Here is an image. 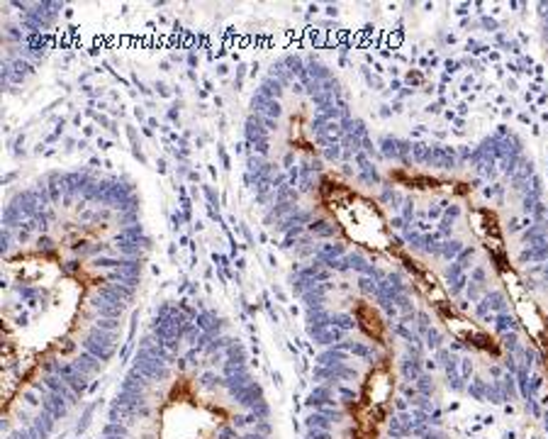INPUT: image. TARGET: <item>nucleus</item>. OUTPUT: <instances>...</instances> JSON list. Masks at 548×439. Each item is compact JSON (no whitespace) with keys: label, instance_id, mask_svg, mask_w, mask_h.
I'll return each mask as SVG.
<instances>
[{"label":"nucleus","instance_id":"obj_34","mask_svg":"<svg viewBox=\"0 0 548 439\" xmlns=\"http://www.w3.org/2000/svg\"><path fill=\"white\" fill-rule=\"evenodd\" d=\"M341 154H344L341 144H336V147H327V149H324V159H329V161H339L341 159Z\"/></svg>","mask_w":548,"mask_h":439},{"label":"nucleus","instance_id":"obj_13","mask_svg":"<svg viewBox=\"0 0 548 439\" xmlns=\"http://www.w3.org/2000/svg\"><path fill=\"white\" fill-rule=\"evenodd\" d=\"M463 251V244L458 239H446L441 244V256L446 259V261H456V256Z\"/></svg>","mask_w":548,"mask_h":439},{"label":"nucleus","instance_id":"obj_2","mask_svg":"<svg viewBox=\"0 0 548 439\" xmlns=\"http://www.w3.org/2000/svg\"><path fill=\"white\" fill-rule=\"evenodd\" d=\"M307 232L312 235L314 239H334L339 235V230L334 225H329V220H324V217H314L312 222L307 225Z\"/></svg>","mask_w":548,"mask_h":439},{"label":"nucleus","instance_id":"obj_54","mask_svg":"<svg viewBox=\"0 0 548 439\" xmlns=\"http://www.w3.org/2000/svg\"><path fill=\"white\" fill-rule=\"evenodd\" d=\"M98 122H100V124H103V127H105V129H110V132H115V124H112V122L108 120V118H98Z\"/></svg>","mask_w":548,"mask_h":439},{"label":"nucleus","instance_id":"obj_10","mask_svg":"<svg viewBox=\"0 0 548 439\" xmlns=\"http://www.w3.org/2000/svg\"><path fill=\"white\" fill-rule=\"evenodd\" d=\"M378 144H380V152H383L385 159L400 161V139H395V137H383Z\"/></svg>","mask_w":548,"mask_h":439},{"label":"nucleus","instance_id":"obj_37","mask_svg":"<svg viewBox=\"0 0 548 439\" xmlns=\"http://www.w3.org/2000/svg\"><path fill=\"white\" fill-rule=\"evenodd\" d=\"M412 217H414V205H412V200H404V207H402V220H404V225H407Z\"/></svg>","mask_w":548,"mask_h":439},{"label":"nucleus","instance_id":"obj_16","mask_svg":"<svg viewBox=\"0 0 548 439\" xmlns=\"http://www.w3.org/2000/svg\"><path fill=\"white\" fill-rule=\"evenodd\" d=\"M297 200H300V191H295V188L288 186V183L275 191V202H297Z\"/></svg>","mask_w":548,"mask_h":439},{"label":"nucleus","instance_id":"obj_4","mask_svg":"<svg viewBox=\"0 0 548 439\" xmlns=\"http://www.w3.org/2000/svg\"><path fill=\"white\" fill-rule=\"evenodd\" d=\"M521 239H524L526 246L544 244V241H548V227L546 225H529V230L521 235Z\"/></svg>","mask_w":548,"mask_h":439},{"label":"nucleus","instance_id":"obj_20","mask_svg":"<svg viewBox=\"0 0 548 439\" xmlns=\"http://www.w3.org/2000/svg\"><path fill=\"white\" fill-rule=\"evenodd\" d=\"M521 163H524V157H521V154H511V157H507V159L502 161V171H505L507 176H514Z\"/></svg>","mask_w":548,"mask_h":439},{"label":"nucleus","instance_id":"obj_50","mask_svg":"<svg viewBox=\"0 0 548 439\" xmlns=\"http://www.w3.org/2000/svg\"><path fill=\"white\" fill-rule=\"evenodd\" d=\"M531 271H534V274H544V276H546V280H548V261H546V264H539V266H536V269H531Z\"/></svg>","mask_w":548,"mask_h":439},{"label":"nucleus","instance_id":"obj_3","mask_svg":"<svg viewBox=\"0 0 548 439\" xmlns=\"http://www.w3.org/2000/svg\"><path fill=\"white\" fill-rule=\"evenodd\" d=\"M519 261H521V264H529V261H541V264H546L548 261V241L536 244V246H526V249L519 254Z\"/></svg>","mask_w":548,"mask_h":439},{"label":"nucleus","instance_id":"obj_8","mask_svg":"<svg viewBox=\"0 0 548 439\" xmlns=\"http://www.w3.org/2000/svg\"><path fill=\"white\" fill-rule=\"evenodd\" d=\"M283 64H285V69L292 74V76H300V79H305L307 76V64L297 56V54H288V56H283Z\"/></svg>","mask_w":548,"mask_h":439},{"label":"nucleus","instance_id":"obj_30","mask_svg":"<svg viewBox=\"0 0 548 439\" xmlns=\"http://www.w3.org/2000/svg\"><path fill=\"white\" fill-rule=\"evenodd\" d=\"M427 152H429V147H424V144H412V161L424 163V161H427Z\"/></svg>","mask_w":548,"mask_h":439},{"label":"nucleus","instance_id":"obj_25","mask_svg":"<svg viewBox=\"0 0 548 439\" xmlns=\"http://www.w3.org/2000/svg\"><path fill=\"white\" fill-rule=\"evenodd\" d=\"M263 163H266V159L263 157H258V154H251L249 159H246V173H258L261 168H263Z\"/></svg>","mask_w":548,"mask_h":439},{"label":"nucleus","instance_id":"obj_29","mask_svg":"<svg viewBox=\"0 0 548 439\" xmlns=\"http://www.w3.org/2000/svg\"><path fill=\"white\" fill-rule=\"evenodd\" d=\"M497 327H500V329H514V327H516V319H514V315H509V313H500V315H497Z\"/></svg>","mask_w":548,"mask_h":439},{"label":"nucleus","instance_id":"obj_21","mask_svg":"<svg viewBox=\"0 0 548 439\" xmlns=\"http://www.w3.org/2000/svg\"><path fill=\"white\" fill-rule=\"evenodd\" d=\"M424 237H427V235H422V232H409V230H404V235H402V239L407 241L412 249H424Z\"/></svg>","mask_w":548,"mask_h":439},{"label":"nucleus","instance_id":"obj_58","mask_svg":"<svg viewBox=\"0 0 548 439\" xmlns=\"http://www.w3.org/2000/svg\"><path fill=\"white\" fill-rule=\"evenodd\" d=\"M244 439H261L258 435H249V437H244Z\"/></svg>","mask_w":548,"mask_h":439},{"label":"nucleus","instance_id":"obj_39","mask_svg":"<svg viewBox=\"0 0 548 439\" xmlns=\"http://www.w3.org/2000/svg\"><path fill=\"white\" fill-rule=\"evenodd\" d=\"M295 249H297L295 254H297L300 259H305V256H317V246H314V244H310V246H295Z\"/></svg>","mask_w":548,"mask_h":439},{"label":"nucleus","instance_id":"obj_41","mask_svg":"<svg viewBox=\"0 0 548 439\" xmlns=\"http://www.w3.org/2000/svg\"><path fill=\"white\" fill-rule=\"evenodd\" d=\"M0 249H2V254H7V249H10V230H7V227H5L2 235H0Z\"/></svg>","mask_w":548,"mask_h":439},{"label":"nucleus","instance_id":"obj_28","mask_svg":"<svg viewBox=\"0 0 548 439\" xmlns=\"http://www.w3.org/2000/svg\"><path fill=\"white\" fill-rule=\"evenodd\" d=\"M266 105H268V98H266V95H261V93L256 90V93L251 95V110H254V113H263V108H266Z\"/></svg>","mask_w":548,"mask_h":439},{"label":"nucleus","instance_id":"obj_36","mask_svg":"<svg viewBox=\"0 0 548 439\" xmlns=\"http://www.w3.org/2000/svg\"><path fill=\"white\" fill-rule=\"evenodd\" d=\"M105 435H108V437H124V435H127V430H124L122 425H117V422H115V425L105 427Z\"/></svg>","mask_w":548,"mask_h":439},{"label":"nucleus","instance_id":"obj_27","mask_svg":"<svg viewBox=\"0 0 548 439\" xmlns=\"http://www.w3.org/2000/svg\"><path fill=\"white\" fill-rule=\"evenodd\" d=\"M95 327H98V329H103V332H117V329H119V319L100 318L98 322H95Z\"/></svg>","mask_w":548,"mask_h":439},{"label":"nucleus","instance_id":"obj_11","mask_svg":"<svg viewBox=\"0 0 548 439\" xmlns=\"http://www.w3.org/2000/svg\"><path fill=\"white\" fill-rule=\"evenodd\" d=\"M482 305H485V308H492V310H497V313H507V300H505V295H502L500 290L485 293Z\"/></svg>","mask_w":548,"mask_h":439},{"label":"nucleus","instance_id":"obj_12","mask_svg":"<svg viewBox=\"0 0 548 439\" xmlns=\"http://www.w3.org/2000/svg\"><path fill=\"white\" fill-rule=\"evenodd\" d=\"M100 363H103V361L95 359L93 354H88V352H85V354L76 361V368H78L80 373H95V371L100 368Z\"/></svg>","mask_w":548,"mask_h":439},{"label":"nucleus","instance_id":"obj_57","mask_svg":"<svg viewBox=\"0 0 548 439\" xmlns=\"http://www.w3.org/2000/svg\"><path fill=\"white\" fill-rule=\"evenodd\" d=\"M285 168H292V154H285Z\"/></svg>","mask_w":548,"mask_h":439},{"label":"nucleus","instance_id":"obj_32","mask_svg":"<svg viewBox=\"0 0 548 439\" xmlns=\"http://www.w3.org/2000/svg\"><path fill=\"white\" fill-rule=\"evenodd\" d=\"M468 283H470V279H468V276H466V274H463V276H461V279L451 280V295H458V293H461V290H463V288H468Z\"/></svg>","mask_w":548,"mask_h":439},{"label":"nucleus","instance_id":"obj_7","mask_svg":"<svg viewBox=\"0 0 548 439\" xmlns=\"http://www.w3.org/2000/svg\"><path fill=\"white\" fill-rule=\"evenodd\" d=\"M317 254H324V256H329V259H344L349 251H346V246L341 244V241H324V244H319L317 246Z\"/></svg>","mask_w":548,"mask_h":439},{"label":"nucleus","instance_id":"obj_56","mask_svg":"<svg viewBox=\"0 0 548 439\" xmlns=\"http://www.w3.org/2000/svg\"><path fill=\"white\" fill-rule=\"evenodd\" d=\"M407 80H409V83H422V76H419V74H409Z\"/></svg>","mask_w":548,"mask_h":439},{"label":"nucleus","instance_id":"obj_6","mask_svg":"<svg viewBox=\"0 0 548 439\" xmlns=\"http://www.w3.org/2000/svg\"><path fill=\"white\" fill-rule=\"evenodd\" d=\"M305 69H307V76H310V79H314V80H319V83L334 79V76H331V71H329V69H327L322 61H317L314 56H310V59H307V66H305Z\"/></svg>","mask_w":548,"mask_h":439},{"label":"nucleus","instance_id":"obj_5","mask_svg":"<svg viewBox=\"0 0 548 439\" xmlns=\"http://www.w3.org/2000/svg\"><path fill=\"white\" fill-rule=\"evenodd\" d=\"M283 83L278 79H273V76H266V79L261 80V88H258V93L261 95H266L268 100H280V95H283Z\"/></svg>","mask_w":548,"mask_h":439},{"label":"nucleus","instance_id":"obj_35","mask_svg":"<svg viewBox=\"0 0 548 439\" xmlns=\"http://www.w3.org/2000/svg\"><path fill=\"white\" fill-rule=\"evenodd\" d=\"M466 293H468L470 303H475V300H480V295H482V285H477V283H468Z\"/></svg>","mask_w":548,"mask_h":439},{"label":"nucleus","instance_id":"obj_17","mask_svg":"<svg viewBox=\"0 0 548 439\" xmlns=\"http://www.w3.org/2000/svg\"><path fill=\"white\" fill-rule=\"evenodd\" d=\"M98 313H100V318H110V319H117L122 315V310H124V305H103V303H90Z\"/></svg>","mask_w":548,"mask_h":439},{"label":"nucleus","instance_id":"obj_55","mask_svg":"<svg viewBox=\"0 0 548 439\" xmlns=\"http://www.w3.org/2000/svg\"><path fill=\"white\" fill-rule=\"evenodd\" d=\"M310 439H329V435H327V432H310Z\"/></svg>","mask_w":548,"mask_h":439},{"label":"nucleus","instance_id":"obj_51","mask_svg":"<svg viewBox=\"0 0 548 439\" xmlns=\"http://www.w3.org/2000/svg\"><path fill=\"white\" fill-rule=\"evenodd\" d=\"M202 191H205V196H207V200H210V202H212V205H215V202H217V196H215V191H212V188H210V186H205V188H202Z\"/></svg>","mask_w":548,"mask_h":439},{"label":"nucleus","instance_id":"obj_46","mask_svg":"<svg viewBox=\"0 0 548 439\" xmlns=\"http://www.w3.org/2000/svg\"><path fill=\"white\" fill-rule=\"evenodd\" d=\"M134 402H137V405H144V398H142V396H134ZM127 402H129V396H119L117 398V405H127Z\"/></svg>","mask_w":548,"mask_h":439},{"label":"nucleus","instance_id":"obj_24","mask_svg":"<svg viewBox=\"0 0 548 439\" xmlns=\"http://www.w3.org/2000/svg\"><path fill=\"white\" fill-rule=\"evenodd\" d=\"M466 271H463V266L461 264H456V261H451L448 266H446V271H443V276H446V280L451 283V280H456V279H461Z\"/></svg>","mask_w":548,"mask_h":439},{"label":"nucleus","instance_id":"obj_18","mask_svg":"<svg viewBox=\"0 0 548 439\" xmlns=\"http://www.w3.org/2000/svg\"><path fill=\"white\" fill-rule=\"evenodd\" d=\"M358 181L365 183V186H378L380 183V173L375 171V166H368V168L358 171Z\"/></svg>","mask_w":548,"mask_h":439},{"label":"nucleus","instance_id":"obj_45","mask_svg":"<svg viewBox=\"0 0 548 439\" xmlns=\"http://www.w3.org/2000/svg\"><path fill=\"white\" fill-rule=\"evenodd\" d=\"M261 124H263L268 132H275V129H278V120H273V118H266V115H261Z\"/></svg>","mask_w":548,"mask_h":439},{"label":"nucleus","instance_id":"obj_19","mask_svg":"<svg viewBox=\"0 0 548 439\" xmlns=\"http://www.w3.org/2000/svg\"><path fill=\"white\" fill-rule=\"evenodd\" d=\"M144 237V227L137 222V225H129V227H124L122 232H119L117 237H115V241L117 239H142Z\"/></svg>","mask_w":548,"mask_h":439},{"label":"nucleus","instance_id":"obj_26","mask_svg":"<svg viewBox=\"0 0 548 439\" xmlns=\"http://www.w3.org/2000/svg\"><path fill=\"white\" fill-rule=\"evenodd\" d=\"M473 256H475V249H473V246H463V251L456 256V264H461L463 271H466L470 266V261H473Z\"/></svg>","mask_w":548,"mask_h":439},{"label":"nucleus","instance_id":"obj_1","mask_svg":"<svg viewBox=\"0 0 548 439\" xmlns=\"http://www.w3.org/2000/svg\"><path fill=\"white\" fill-rule=\"evenodd\" d=\"M244 132H246V142H249L251 147L258 144V142H266V139H268V129L261 124V115H258V113H251V115L246 118Z\"/></svg>","mask_w":548,"mask_h":439},{"label":"nucleus","instance_id":"obj_53","mask_svg":"<svg viewBox=\"0 0 548 439\" xmlns=\"http://www.w3.org/2000/svg\"><path fill=\"white\" fill-rule=\"evenodd\" d=\"M20 295H25V298H35L37 290H35V288H20Z\"/></svg>","mask_w":548,"mask_h":439},{"label":"nucleus","instance_id":"obj_22","mask_svg":"<svg viewBox=\"0 0 548 439\" xmlns=\"http://www.w3.org/2000/svg\"><path fill=\"white\" fill-rule=\"evenodd\" d=\"M358 288H361L365 295H378V283L370 279V276H361V279H358Z\"/></svg>","mask_w":548,"mask_h":439},{"label":"nucleus","instance_id":"obj_38","mask_svg":"<svg viewBox=\"0 0 548 439\" xmlns=\"http://www.w3.org/2000/svg\"><path fill=\"white\" fill-rule=\"evenodd\" d=\"M127 222H139V210H129V212H124L122 217H119V225H127Z\"/></svg>","mask_w":548,"mask_h":439},{"label":"nucleus","instance_id":"obj_42","mask_svg":"<svg viewBox=\"0 0 548 439\" xmlns=\"http://www.w3.org/2000/svg\"><path fill=\"white\" fill-rule=\"evenodd\" d=\"M254 152H256L258 157H266V154L271 152V144H268V139H266V142H258V144H254Z\"/></svg>","mask_w":548,"mask_h":439},{"label":"nucleus","instance_id":"obj_48","mask_svg":"<svg viewBox=\"0 0 548 439\" xmlns=\"http://www.w3.org/2000/svg\"><path fill=\"white\" fill-rule=\"evenodd\" d=\"M7 40H12V41H20L22 40V35L15 30V27H7Z\"/></svg>","mask_w":548,"mask_h":439},{"label":"nucleus","instance_id":"obj_23","mask_svg":"<svg viewBox=\"0 0 548 439\" xmlns=\"http://www.w3.org/2000/svg\"><path fill=\"white\" fill-rule=\"evenodd\" d=\"M258 115H266V118H273V120H278V118L283 115L280 100H268V105H266V108H263V113H258Z\"/></svg>","mask_w":548,"mask_h":439},{"label":"nucleus","instance_id":"obj_40","mask_svg":"<svg viewBox=\"0 0 548 439\" xmlns=\"http://www.w3.org/2000/svg\"><path fill=\"white\" fill-rule=\"evenodd\" d=\"M37 246H39V251H46V254H51V251H54V241L49 239V237H39Z\"/></svg>","mask_w":548,"mask_h":439},{"label":"nucleus","instance_id":"obj_31","mask_svg":"<svg viewBox=\"0 0 548 439\" xmlns=\"http://www.w3.org/2000/svg\"><path fill=\"white\" fill-rule=\"evenodd\" d=\"M470 283H477V285H482L485 279H487V271H485V266H475L473 271H470Z\"/></svg>","mask_w":548,"mask_h":439},{"label":"nucleus","instance_id":"obj_49","mask_svg":"<svg viewBox=\"0 0 548 439\" xmlns=\"http://www.w3.org/2000/svg\"><path fill=\"white\" fill-rule=\"evenodd\" d=\"M480 25H482V27H487V30H497V22H495V20H490V17H482V20H480Z\"/></svg>","mask_w":548,"mask_h":439},{"label":"nucleus","instance_id":"obj_43","mask_svg":"<svg viewBox=\"0 0 548 439\" xmlns=\"http://www.w3.org/2000/svg\"><path fill=\"white\" fill-rule=\"evenodd\" d=\"M443 215L451 217V220H458V217H461V205H448V207L443 210Z\"/></svg>","mask_w":548,"mask_h":439},{"label":"nucleus","instance_id":"obj_52","mask_svg":"<svg viewBox=\"0 0 548 439\" xmlns=\"http://www.w3.org/2000/svg\"><path fill=\"white\" fill-rule=\"evenodd\" d=\"M519 230H521L519 220H516V217H511V220H509V232H519Z\"/></svg>","mask_w":548,"mask_h":439},{"label":"nucleus","instance_id":"obj_33","mask_svg":"<svg viewBox=\"0 0 548 439\" xmlns=\"http://www.w3.org/2000/svg\"><path fill=\"white\" fill-rule=\"evenodd\" d=\"M331 324H339V327L349 329V327H353V324H356V319H353L351 315H334V318H331Z\"/></svg>","mask_w":548,"mask_h":439},{"label":"nucleus","instance_id":"obj_14","mask_svg":"<svg viewBox=\"0 0 548 439\" xmlns=\"http://www.w3.org/2000/svg\"><path fill=\"white\" fill-rule=\"evenodd\" d=\"M307 322H310V327H327V324H331V315L322 308H314L307 313Z\"/></svg>","mask_w":548,"mask_h":439},{"label":"nucleus","instance_id":"obj_47","mask_svg":"<svg viewBox=\"0 0 548 439\" xmlns=\"http://www.w3.org/2000/svg\"><path fill=\"white\" fill-rule=\"evenodd\" d=\"M78 261H66V264H64V266H61V271H64V274H73V271H78Z\"/></svg>","mask_w":548,"mask_h":439},{"label":"nucleus","instance_id":"obj_15","mask_svg":"<svg viewBox=\"0 0 548 439\" xmlns=\"http://www.w3.org/2000/svg\"><path fill=\"white\" fill-rule=\"evenodd\" d=\"M271 76H273V79H278L283 85H292V79H295V76H292V74L285 69L283 59H280V61H275L273 66H271Z\"/></svg>","mask_w":548,"mask_h":439},{"label":"nucleus","instance_id":"obj_9","mask_svg":"<svg viewBox=\"0 0 548 439\" xmlns=\"http://www.w3.org/2000/svg\"><path fill=\"white\" fill-rule=\"evenodd\" d=\"M509 178H511V186H514V188H521L526 181L534 178V163H531V161H524V163L516 168V173L509 176Z\"/></svg>","mask_w":548,"mask_h":439},{"label":"nucleus","instance_id":"obj_44","mask_svg":"<svg viewBox=\"0 0 548 439\" xmlns=\"http://www.w3.org/2000/svg\"><path fill=\"white\" fill-rule=\"evenodd\" d=\"M322 363H334V361H344V354H334V352H327L324 357H322Z\"/></svg>","mask_w":548,"mask_h":439}]
</instances>
